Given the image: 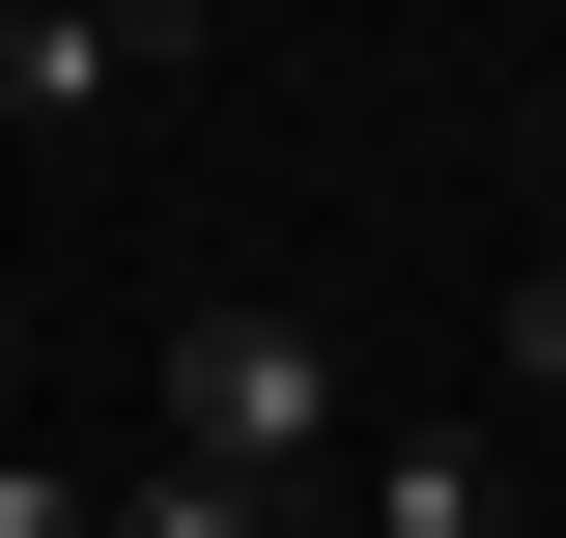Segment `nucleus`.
<instances>
[{
	"instance_id": "nucleus-5",
	"label": "nucleus",
	"mask_w": 566,
	"mask_h": 538,
	"mask_svg": "<svg viewBox=\"0 0 566 538\" xmlns=\"http://www.w3.org/2000/svg\"><path fill=\"white\" fill-rule=\"evenodd\" d=\"M0 538H114V510H85V482H57V454H0Z\"/></svg>"
},
{
	"instance_id": "nucleus-2",
	"label": "nucleus",
	"mask_w": 566,
	"mask_h": 538,
	"mask_svg": "<svg viewBox=\"0 0 566 538\" xmlns=\"http://www.w3.org/2000/svg\"><path fill=\"white\" fill-rule=\"evenodd\" d=\"M170 85V29H114V0H0V114L57 142V114H142Z\"/></svg>"
},
{
	"instance_id": "nucleus-7",
	"label": "nucleus",
	"mask_w": 566,
	"mask_h": 538,
	"mask_svg": "<svg viewBox=\"0 0 566 538\" xmlns=\"http://www.w3.org/2000/svg\"><path fill=\"white\" fill-rule=\"evenodd\" d=\"M0 340H29V283H0Z\"/></svg>"
},
{
	"instance_id": "nucleus-4",
	"label": "nucleus",
	"mask_w": 566,
	"mask_h": 538,
	"mask_svg": "<svg viewBox=\"0 0 566 538\" xmlns=\"http://www.w3.org/2000/svg\"><path fill=\"white\" fill-rule=\"evenodd\" d=\"M114 538H283V510H255V482H199V454H142V482H114Z\"/></svg>"
},
{
	"instance_id": "nucleus-3",
	"label": "nucleus",
	"mask_w": 566,
	"mask_h": 538,
	"mask_svg": "<svg viewBox=\"0 0 566 538\" xmlns=\"http://www.w3.org/2000/svg\"><path fill=\"white\" fill-rule=\"evenodd\" d=\"M340 538H482V454H453V425H397V454H368V510Z\"/></svg>"
},
{
	"instance_id": "nucleus-1",
	"label": "nucleus",
	"mask_w": 566,
	"mask_h": 538,
	"mask_svg": "<svg viewBox=\"0 0 566 538\" xmlns=\"http://www.w3.org/2000/svg\"><path fill=\"white\" fill-rule=\"evenodd\" d=\"M170 454L312 538V482H340V340H312V312H170Z\"/></svg>"
},
{
	"instance_id": "nucleus-6",
	"label": "nucleus",
	"mask_w": 566,
	"mask_h": 538,
	"mask_svg": "<svg viewBox=\"0 0 566 538\" xmlns=\"http://www.w3.org/2000/svg\"><path fill=\"white\" fill-rule=\"evenodd\" d=\"M510 369H538V397H566V283H510Z\"/></svg>"
}]
</instances>
